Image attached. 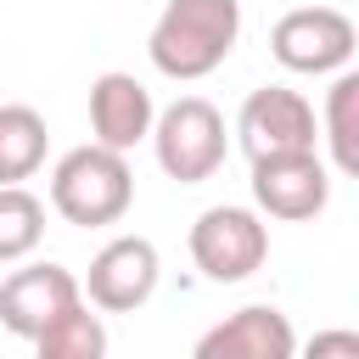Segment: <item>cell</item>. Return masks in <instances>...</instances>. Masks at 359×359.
Here are the masks:
<instances>
[{
    "label": "cell",
    "instance_id": "1",
    "mask_svg": "<svg viewBox=\"0 0 359 359\" xmlns=\"http://www.w3.org/2000/svg\"><path fill=\"white\" fill-rule=\"evenodd\" d=\"M241 39V0H168L151 22V67L163 79H208Z\"/></svg>",
    "mask_w": 359,
    "mask_h": 359
},
{
    "label": "cell",
    "instance_id": "2",
    "mask_svg": "<svg viewBox=\"0 0 359 359\" xmlns=\"http://www.w3.org/2000/svg\"><path fill=\"white\" fill-rule=\"evenodd\" d=\"M135 202V174L123 163V151L90 140V146H73L56 168H50V208L79 224V230H101V224H118Z\"/></svg>",
    "mask_w": 359,
    "mask_h": 359
},
{
    "label": "cell",
    "instance_id": "3",
    "mask_svg": "<svg viewBox=\"0 0 359 359\" xmlns=\"http://www.w3.org/2000/svg\"><path fill=\"white\" fill-rule=\"evenodd\" d=\"M151 146H157V163L168 180L180 185H202L219 174L224 163V118L213 101L202 95H180L174 107H163L151 118Z\"/></svg>",
    "mask_w": 359,
    "mask_h": 359
},
{
    "label": "cell",
    "instance_id": "4",
    "mask_svg": "<svg viewBox=\"0 0 359 359\" xmlns=\"http://www.w3.org/2000/svg\"><path fill=\"white\" fill-rule=\"evenodd\" d=\"M353 45H359V34L337 6H297L269 34L275 62L286 73H314V79L320 73H342L353 62Z\"/></svg>",
    "mask_w": 359,
    "mask_h": 359
},
{
    "label": "cell",
    "instance_id": "5",
    "mask_svg": "<svg viewBox=\"0 0 359 359\" xmlns=\"http://www.w3.org/2000/svg\"><path fill=\"white\" fill-rule=\"evenodd\" d=\"M191 258L208 280L230 286V280H247L264 258H269V230L252 208H208L196 224H191Z\"/></svg>",
    "mask_w": 359,
    "mask_h": 359
},
{
    "label": "cell",
    "instance_id": "6",
    "mask_svg": "<svg viewBox=\"0 0 359 359\" xmlns=\"http://www.w3.org/2000/svg\"><path fill=\"white\" fill-rule=\"evenodd\" d=\"M236 135H241V151L252 163L280 157V151H314V107L286 84H264L241 101Z\"/></svg>",
    "mask_w": 359,
    "mask_h": 359
},
{
    "label": "cell",
    "instance_id": "7",
    "mask_svg": "<svg viewBox=\"0 0 359 359\" xmlns=\"http://www.w3.org/2000/svg\"><path fill=\"white\" fill-rule=\"evenodd\" d=\"M252 202L269 219H314L331 202V174L314 151H280V157H258L252 163Z\"/></svg>",
    "mask_w": 359,
    "mask_h": 359
},
{
    "label": "cell",
    "instance_id": "8",
    "mask_svg": "<svg viewBox=\"0 0 359 359\" xmlns=\"http://www.w3.org/2000/svg\"><path fill=\"white\" fill-rule=\"evenodd\" d=\"M157 275H163V264H157V247H151L146 236H112V241L90 258L84 292H90L95 309L129 314V309H140V303L157 292Z\"/></svg>",
    "mask_w": 359,
    "mask_h": 359
},
{
    "label": "cell",
    "instance_id": "9",
    "mask_svg": "<svg viewBox=\"0 0 359 359\" xmlns=\"http://www.w3.org/2000/svg\"><path fill=\"white\" fill-rule=\"evenodd\" d=\"M73 303H84V286L73 280V269L62 264H28L0 286V325L22 342H34L56 314H67Z\"/></svg>",
    "mask_w": 359,
    "mask_h": 359
},
{
    "label": "cell",
    "instance_id": "10",
    "mask_svg": "<svg viewBox=\"0 0 359 359\" xmlns=\"http://www.w3.org/2000/svg\"><path fill=\"white\" fill-rule=\"evenodd\" d=\"M292 353H297L292 320L269 303L236 309L224 325L196 337V359H292Z\"/></svg>",
    "mask_w": 359,
    "mask_h": 359
},
{
    "label": "cell",
    "instance_id": "11",
    "mask_svg": "<svg viewBox=\"0 0 359 359\" xmlns=\"http://www.w3.org/2000/svg\"><path fill=\"white\" fill-rule=\"evenodd\" d=\"M151 118H157L151 90L135 73H101L90 84V129H95L101 146H112V151L140 146L151 135Z\"/></svg>",
    "mask_w": 359,
    "mask_h": 359
},
{
    "label": "cell",
    "instance_id": "12",
    "mask_svg": "<svg viewBox=\"0 0 359 359\" xmlns=\"http://www.w3.org/2000/svg\"><path fill=\"white\" fill-rule=\"evenodd\" d=\"M45 146H50V135L34 107H17V101L0 107V185H22L28 174H39Z\"/></svg>",
    "mask_w": 359,
    "mask_h": 359
},
{
    "label": "cell",
    "instance_id": "13",
    "mask_svg": "<svg viewBox=\"0 0 359 359\" xmlns=\"http://www.w3.org/2000/svg\"><path fill=\"white\" fill-rule=\"evenodd\" d=\"M325 140L342 174H359V73H337L325 90Z\"/></svg>",
    "mask_w": 359,
    "mask_h": 359
},
{
    "label": "cell",
    "instance_id": "14",
    "mask_svg": "<svg viewBox=\"0 0 359 359\" xmlns=\"http://www.w3.org/2000/svg\"><path fill=\"white\" fill-rule=\"evenodd\" d=\"M34 348H39V359H101L107 353V331L84 303H73L67 314H56L34 337Z\"/></svg>",
    "mask_w": 359,
    "mask_h": 359
},
{
    "label": "cell",
    "instance_id": "15",
    "mask_svg": "<svg viewBox=\"0 0 359 359\" xmlns=\"http://www.w3.org/2000/svg\"><path fill=\"white\" fill-rule=\"evenodd\" d=\"M45 236V202L22 185H0V264H17Z\"/></svg>",
    "mask_w": 359,
    "mask_h": 359
},
{
    "label": "cell",
    "instance_id": "16",
    "mask_svg": "<svg viewBox=\"0 0 359 359\" xmlns=\"http://www.w3.org/2000/svg\"><path fill=\"white\" fill-rule=\"evenodd\" d=\"M314 353H359V337H314Z\"/></svg>",
    "mask_w": 359,
    "mask_h": 359
}]
</instances>
